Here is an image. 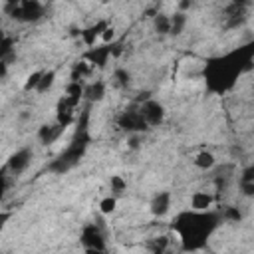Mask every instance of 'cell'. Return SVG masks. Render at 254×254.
<instances>
[{
    "mask_svg": "<svg viewBox=\"0 0 254 254\" xmlns=\"http://www.w3.org/2000/svg\"><path fill=\"white\" fill-rule=\"evenodd\" d=\"M77 97H71V95H64V99H60L58 103V123L60 125H69L71 119L75 117V107H77Z\"/></svg>",
    "mask_w": 254,
    "mask_h": 254,
    "instance_id": "cell-1",
    "label": "cell"
},
{
    "mask_svg": "<svg viewBox=\"0 0 254 254\" xmlns=\"http://www.w3.org/2000/svg\"><path fill=\"white\" fill-rule=\"evenodd\" d=\"M30 163H32V151L30 149H20V151L12 153V157L8 159L6 169H8L10 175H20L28 169Z\"/></svg>",
    "mask_w": 254,
    "mask_h": 254,
    "instance_id": "cell-2",
    "label": "cell"
},
{
    "mask_svg": "<svg viewBox=\"0 0 254 254\" xmlns=\"http://www.w3.org/2000/svg\"><path fill=\"white\" fill-rule=\"evenodd\" d=\"M139 111H141V117H143V121L147 125H159L163 121V105L153 101V99L145 101Z\"/></svg>",
    "mask_w": 254,
    "mask_h": 254,
    "instance_id": "cell-3",
    "label": "cell"
},
{
    "mask_svg": "<svg viewBox=\"0 0 254 254\" xmlns=\"http://www.w3.org/2000/svg\"><path fill=\"white\" fill-rule=\"evenodd\" d=\"M81 242H83V246H85L87 250H103V248H105L101 230H99L95 224H91V226H87V228L83 230Z\"/></svg>",
    "mask_w": 254,
    "mask_h": 254,
    "instance_id": "cell-4",
    "label": "cell"
},
{
    "mask_svg": "<svg viewBox=\"0 0 254 254\" xmlns=\"http://www.w3.org/2000/svg\"><path fill=\"white\" fill-rule=\"evenodd\" d=\"M171 208V194L169 192H157L151 200V212L155 216H165Z\"/></svg>",
    "mask_w": 254,
    "mask_h": 254,
    "instance_id": "cell-5",
    "label": "cell"
},
{
    "mask_svg": "<svg viewBox=\"0 0 254 254\" xmlns=\"http://www.w3.org/2000/svg\"><path fill=\"white\" fill-rule=\"evenodd\" d=\"M212 204V194L210 192H204V190H196L192 192L190 196V208L196 210V212H206Z\"/></svg>",
    "mask_w": 254,
    "mask_h": 254,
    "instance_id": "cell-6",
    "label": "cell"
},
{
    "mask_svg": "<svg viewBox=\"0 0 254 254\" xmlns=\"http://www.w3.org/2000/svg\"><path fill=\"white\" fill-rule=\"evenodd\" d=\"M62 131H64V125H60L56 121L54 125H42L40 131H38V137H40L42 143H54L62 135Z\"/></svg>",
    "mask_w": 254,
    "mask_h": 254,
    "instance_id": "cell-7",
    "label": "cell"
},
{
    "mask_svg": "<svg viewBox=\"0 0 254 254\" xmlns=\"http://www.w3.org/2000/svg\"><path fill=\"white\" fill-rule=\"evenodd\" d=\"M214 163H216L214 155H212L210 151H206V149L194 155V167H198V169H202V171L212 169V167H214Z\"/></svg>",
    "mask_w": 254,
    "mask_h": 254,
    "instance_id": "cell-8",
    "label": "cell"
},
{
    "mask_svg": "<svg viewBox=\"0 0 254 254\" xmlns=\"http://www.w3.org/2000/svg\"><path fill=\"white\" fill-rule=\"evenodd\" d=\"M83 95H85L89 101H99V99H103V95H105V85H103L101 81L91 83V85H87V87L83 89Z\"/></svg>",
    "mask_w": 254,
    "mask_h": 254,
    "instance_id": "cell-9",
    "label": "cell"
},
{
    "mask_svg": "<svg viewBox=\"0 0 254 254\" xmlns=\"http://www.w3.org/2000/svg\"><path fill=\"white\" fill-rule=\"evenodd\" d=\"M54 79H56V73H54L52 69H50V71H42L40 81H38V85H36V91H38V93H46V91H50L52 85H54Z\"/></svg>",
    "mask_w": 254,
    "mask_h": 254,
    "instance_id": "cell-10",
    "label": "cell"
},
{
    "mask_svg": "<svg viewBox=\"0 0 254 254\" xmlns=\"http://www.w3.org/2000/svg\"><path fill=\"white\" fill-rule=\"evenodd\" d=\"M115 208H117V196H103L99 200V212L101 214H111V212H115Z\"/></svg>",
    "mask_w": 254,
    "mask_h": 254,
    "instance_id": "cell-11",
    "label": "cell"
},
{
    "mask_svg": "<svg viewBox=\"0 0 254 254\" xmlns=\"http://www.w3.org/2000/svg\"><path fill=\"white\" fill-rule=\"evenodd\" d=\"M155 30H157L159 34H169V32H171V18L159 14V16L155 18Z\"/></svg>",
    "mask_w": 254,
    "mask_h": 254,
    "instance_id": "cell-12",
    "label": "cell"
},
{
    "mask_svg": "<svg viewBox=\"0 0 254 254\" xmlns=\"http://www.w3.org/2000/svg\"><path fill=\"white\" fill-rule=\"evenodd\" d=\"M185 22H187L185 14H175V16L171 18V34H181Z\"/></svg>",
    "mask_w": 254,
    "mask_h": 254,
    "instance_id": "cell-13",
    "label": "cell"
},
{
    "mask_svg": "<svg viewBox=\"0 0 254 254\" xmlns=\"http://www.w3.org/2000/svg\"><path fill=\"white\" fill-rule=\"evenodd\" d=\"M40 75H42V71H34V73H30V75H28V81L24 83V89H26V91L36 89V85H38V81H40Z\"/></svg>",
    "mask_w": 254,
    "mask_h": 254,
    "instance_id": "cell-14",
    "label": "cell"
},
{
    "mask_svg": "<svg viewBox=\"0 0 254 254\" xmlns=\"http://www.w3.org/2000/svg\"><path fill=\"white\" fill-rule=\"evenodd\" d=\"M8 169H2L0 171V198L6 194V190H8Z\"/></svg>",
    "mask_w": 254,
    "mask_h": 254,
    "instance_id": "cell-15",
    "label": "cell"
},
{
    "mask_svg": "<svg viewBox=\"0 0 254 254\" xmlns=\"http://www.w3.org/2000/svg\"><path fill=\"white\" fill-rule=\"evenodd\" d=\"M99 36H101V40H103L105 44H109V42H113V38H115V30H113L111 26H105Z\"/></svg>",
    "mask_w": 254,
    "mask_h": 254,
    "instance_id": "cell-16",
    "label": "cell"
},
{
    "mask_svg": "<svg viewBox=\"0 0 254 254\" xmlns=\"http://www.w3.org/2000/svg\"><path fill=\"white\" fill-rule=\"evenodd\" d=\"M125 189V183H123V179L121 177H111V190H115V192H121Z\"/></svg>",
    "mask_w": 254,
    "mask_h": 254,
    "instance_id": "cell-17",
    "label": "cell"
},
{
    "mask_svg": "<svg viewBox=\"0 0 254 254\" xmlns=\"http://www.w3.org/2000/svg\"><path fill=\"white\" fill-rule=\"evenodd\" d=\"M8 220H10V212L2 210V212H0V230L6 226V222H8Z\"/></svg>",
    "mask_w": 254,
    "mask_h": 254,
    "instance_id": "cell-18",
    "label": "cell"
}]
</instances>
